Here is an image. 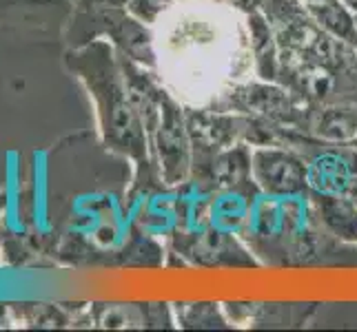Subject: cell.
<instances>
[{"label": "cell", "instance_id": "cell-4", "mask_svg": "<svg viewBox=\"0 0 357 332\" xmlns=\"http://www.w3.org/2000/svg\"><path fill=\"white\" fill-rule=\"evenodd\" d=\"M253 187L266 198L309 195L306 159L287 144H262L251 149Z\"/></svg>", "mask_w": 357, "mask_h": 332}, {"label": "cell", "instance_id": "cell-10", "mask_svg": "<svg viewBox=\"0 0 357 332\" xmlns=\"http://www.w3.org/2000/svg\"><path fill=\"white\" fill-rule=\"evenodd\" d=\"M344 5H347L353 14H357V0H344Z\"/></svg>", "mask_w": 357, "mask_h": 332}, {"label": "cell", "instance_id": "cell-11", "mask_svg": "<svg viewBox=\"0 0 357 332\" xmlns=\"http://www.w3.org/2000/svg\"><path fill=\"white\" fill-rule=\"evenodd\" d=\"M351 102H355V104H357V93H355V95L351 97Z\"/></svg>", "mask_w": 357, "mask_h": 332}, {"label": "cell", "instance_id": "cell-9", "mask_svg": "<svg viewBox=\"0 0 357 332\" xmlns=\"http://www.w3.org/2000/svg\"><path fill=\"white\" fill-rule=\"evenodd\" d=\"M178 322L182 328H227V319L215 303H180Z\"/></svg>", "mask_w": 357, "mask_h": 332}, {"label": "cell", "instance_id": "cell-12", "mask_svg": "<svg viewBox=\"0 0 357 332\" xmlns=\"http://www.w3.org/2000/svg\"><path fill=\"white\" fill-rule=\"evenodd\" d=\"M351 144H353V146H357V138H355V140H353V142H351Z\"/></svg>", "mask_w": 357, "mask_h": 332}, {"label": "cell", "instance_id": "cell-13", "mask_svg": "<svg viewBox=\"0 0 357 332\" xmlns=\"http://www.w3.org/2000/svg\"><path fill=\"white\" fill-rule=\"evenodd\" d=\"M355 27H357V14H355Z\"/></svg>", "mask_w": 357, "mask_h": 332}, {"label": "cell", "instance_id": "cell-1", "mask_svg": "<svg viewBox=\"0 0 357 332\" xmlns=\"http://www.w3.org/2000/svg\"><path fill=\"white\" fill-rule=\"evenodd\" d=\"M153 42L158 78L187 109L215 104L255 71L246 18L225 0H176L155 20Z\"/></svg>", "mask_w": 357, "mask_h": 332}, {"label": "cell", "instance_id": "cell-5", "mask_svg": "<svg viewBox=\"0 0 357 332\" xmlns=\"http://www.w3.org/2000/svg\"><path fill=\"white\" fill-rule=\"evenodd\" d=\"M78 0H0V24L22 31L67 27Z\"/></svg>", "mask_w": 357, "mask_h": 332}, {"label": "cell", "instance_id": "cell-8", "mask_svg": "<svg viewBox=\"0 0 357 332\" xmlns=\"http://www.w3.org/2000/svg\"><path fill=\"white\" fill-rule=\"evenodd\" d=\"M302 3L317 27H322L326 33L357 47L355 14L344 5V0H302Z\"/></svg>", "mask_w": 357, "mask_h": 332}, {"label": "cell", "instance_id": "cell-3", "mask_svg": "<svg viewBox=\"0 0 357 332\" xmlns=\"http://www.w3.org/2000/svg\"><path fill=\"white\" fill-rule=\"evenodd\" d=\"M151 159L165 187H180L193 171V146L187 109L169 89L160 102V116L149 133Z\"/></svg>", "mask_w": 357, "mask_h": 332}, {"label": "cell", "instance_id": "cell-7", "mask_svg": "<svg viewBox=\"0 0 357 332\" xmlns=\"http://www.w3.org/2000/svg\"><path fill=\"white\" fill-rule=\"evenodd\" d=\"M311 135L331 144H349L357 138V104L331 102L315 106L311 118Z\"/></svg>", "mask_w": 357, "mask_h": 332}, {"label": "cell", "instance_id": "cell-6", "mask_svg": "<svg viewBox=\"0 0 357 332\" xmlns=\"http://www.w3.org/2000/svg\"><path fill=\"white\" fill-rule=\"evenodd\" d=\"M309 195L313 217H317L322 224V230L340 242L357 244V202H353L349 195H326L313 191H309Z\"/></svg>", "mask_w": 357, "mask_h": 332}, {"label": "cell", "instance_id": "cell-2", "mask_svg": "<svg viewBox=\"0 0 357 332\" xmlns=\"http://www.w3.org/2000/svg\"><path fill=\"white\" fill-rule=\"evenodd\" d=\"M65 63L69 71L84 82L89 95L93 97L102 144L109 151L131 159L138 187L162 182L153 166L149 135L131 100L125 69H122L116 47L109 40L98 38L87 45L71 47L65 56Z\"/></svg>", "mask_w": 357, "mask_h": 332}]
</instances>
